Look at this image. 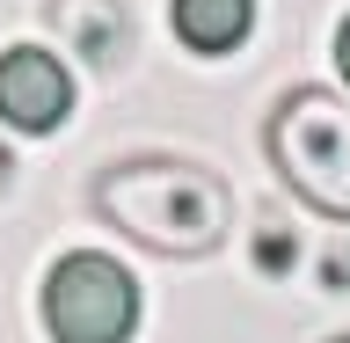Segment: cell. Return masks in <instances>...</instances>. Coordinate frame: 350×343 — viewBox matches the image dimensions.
I'll list each match as a JSON object with an SVG mask.
<instances>
[{
	"label": "cell",
	"instance_id": "cell-1",
	"mask_svg": "<svg viewBox=\"0 0 350 343\" xmlns=\"http://www.w3.org/2000/svg\"><path fill=\"white\" fill-rule=\"evenodd\" d=\"M95 212L131 234L139 249H161V256H212L226 227H234V197L212 168L197 161H168V153H139V161H117L95 183Z\"/></svg>",
	"mask_w": 350,
	"mask_h": 343
},
{
	"label": "cell",
	"instance_id": "cell-2",
	"mask_svg": "<svg viewBox=\"0 0 350 343\" xmlns=\"http://www.w3.org/2000/svg\"><path fill=\"white\" fill-rule=\"evenodd\" d=\"M270 161L328 219H350V103L328 88H292L270 117Z\"/></svg>",
	"mask_w": 350,
	"mask_h": 343
},
{
	"label": "cell",
	"instance_id": "cell-3",
	"mask_svg": "<svg viewBox=\"0 0 350 343\" xmlns=\"http://www.w3.org/2000/svg\"><path fill=\"white\" fill-rule=\"evenodd\" d=\"M44 329L51 343H131L139 329V285L117 256L73 249L44 278Z\"/></svg>",
	"mask_w": 350,
	"mask_h": 343
},
{
	"label": "cell",
	"instance_id": "cell-4",
	"mask_svg": "<svg viewBox=\"0 0 350 343\" xmlns=\"http://www.w3.org/2000/svg\"><path fill=\"white\" fill-rule=\"evenodd\" d=\"M73 110V73H66L44 44L0 51V125L15 131H59Z\"/></svg>",
	"mask_w": 350,
	"mask_h": 343
},
{
	"label": "cell",
	"instance_id": "cell-5",
	"mask_svg": "<svg viewBox=\"0 0 350 343\" xmlns=\"http://www.w3.org/2000/svg\"><path fill=\"white\" fill-rule=\"evenodd\" d=\"M44 22L59 29L66 51H81L95 66H117V51H124V8L117 0H44Z\"/></svg>",
	"mask_w": 350,
	"mask_h": 343
},
{
	"label": "cell",
	"instance_id": "cell-6",
	"mask_svg": "<svg viewBox=\"0 0 350 343\" xmlns=\"http://www.w3.org/2000/svg\"><path fill=\"white\" fill-rule=\"evenodd\" d=\"M168 22H175V37L190 44L197 59H219V51H234L248 37L256 0H168Z\"/></svg>",
	"mask_w": 350,
	"mask_h": 343
},
{
	"label": "cell",
	"instance_id": "cell-7",
	"mask_svg": "<svg viewBox=\"0 0 350 343\" xmlns=\"http://www.w3.org/2000/svg\"><path fill=\"white\" fill-rule=\"evenodd\" d=\"M336 66H343V81H350V22L336 29Z\"/></svg>",
	"mask_w": 350,
	"mask_h": 343
},
{
	"label": "cell",
	"instance_id": "cell-8",
	"mask_svg": "<svg viewBox=\"0 0 350 343\" xmlns=\"http://www.w3.org/2000/svg\"><path fill=\"white\" fill-rule=\"evenodd\" d=\"M15 183V161H8V139H0V190Z\"/></svg>",
	"mask_w": 350,
	"mask_h": 343
},
{
	"label": "cell",
	"instance_id": "cell-9",
	"mask_svg": "<svg viewBox=\"0 0 350 343\" xmlns=\"http://www.w3.org/2000/svg\"><path fill=\"white\" fill-rule=\"evenodd\" d=\"M328 343H350V336H328Z\"/></svg>",
	"mask_w": 350,
	"mask_h": 343
}]
</instances>
